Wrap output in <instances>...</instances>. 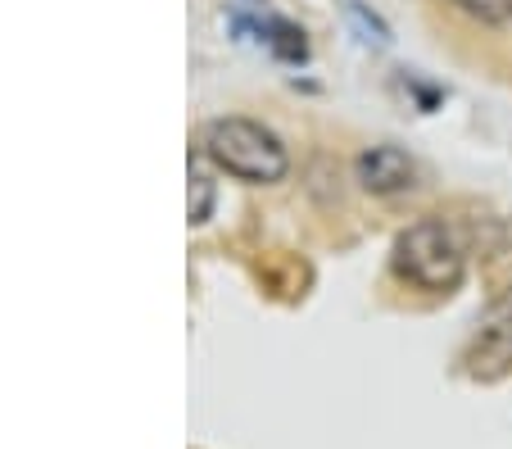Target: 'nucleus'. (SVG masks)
Returning <instances> with one entry per match:
<instances>
[{
  "instance_id": "7ed1b4c3",
  "label": "nucleus",
  "mask_w": 512,
  "mask_h": 449,
  "mask_svg": "<svg viewBox=\"0 0 512 449\" xmlns=\"http://www.w3.org/2000/svg\"><path fill=\"white\" fill-rule=\"evenodd\" d=\"M463 363H467V372L481 381H494V377H503V372H512V291L490 304V313H485V323H481V332H476Z\"/></svg>"
},
{
  "instance_id": "f03ea898",
  "label": "nucleus",
  "mask_w": 512,
  "mask_h": 449,
  "mask_svg": "<svg viewBox=\"0 0 512 449\" xmlns=\"http://www.w3.org/2000/svg\"><path fill=\"white\" fill-rule=\"evenodd\" d=\"M395 268L422 291H454L463 282V245L445 223H417L395 241Z\"/></svg>"
},
{
  "instance_id": "20e7f679",
  "label": "nucleus",
  "mask_w": 512,
  "mask_h": 449,
  "mask_svg": "<svg viewBox=\"0 0 512 449\" xmlns=\"http://www.w3.org/2000/svg\"><path fill=\"white\" fill-rule=\"evenodd\" d=\"M358 182L377 191V196H390V191H404L413 186V159L395 146H377L358 159Z\"/></svg>"
},
{
  "instance_id": "39448f33",
  "label": "nucleus",
  "mask_w": 512,
  "mask_h": 449,
  "mask_svg": "<svg viewBox=\"0 0 512 449\" xmlns=\"http://www.w3.org/2000/svg\"><path fill=\"white\" fill-rule=\"evenodd\" d=\"M458 10H467L481 23H503L512 19V0H458Z\"/></svg>"
},
{
  "instance_id": "f257e3e1",
  "label": "nucleus",
  "mask_w": 512,
  "mask_h": 449,
  "mask_svg": "<svg viewBox=\"0 0 512 449\" xmlns=\"http://www.w3.org/2000/svg\"><path fill=\"white\" fill-rule=\"evenodd\" d=\"M204 155L218 168L245 177V182H277L286 173V150L268 127L250 118H218L204 132Z\"/></svg>"
},
{
  "instance_id": "423d86ee",
  "label": "nucleus",
  "mask_w": 512,
  "mask_h": 449,
  "mask_svg": "<svg viewBox=\"0 0 512 449\" xmlns=\"http://www.w3.org/2000/svg\"><path fill=\"white\" fill-rule=\"evenodd\" d=\"M191 186H195V205H191V218L200 223L204 214H209V173L200 168V159L191 164Z\"/></svg>"
}]
</instances>
